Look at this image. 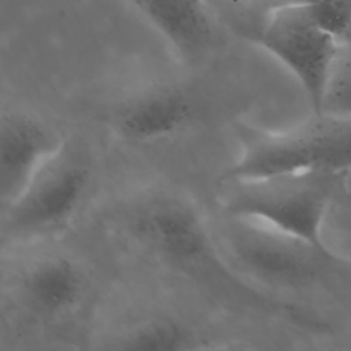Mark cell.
I'll list each match as a JSON object with an SVG mask.
<instances>
[{
  "mask_svg": "<svg viewBox=\"0 0 351 351\" xmlns=\"http://www.w3.org/2000/svg\"><path fill=\"white\" fill-rule=\"evenodd\" d=\"M347 170H310L228 180L223 210L229 217L263 222L319 248L328 211L346 191Z\"/></svg>",
  "mask_w": 351,
  "mask_h": 351,
  "instance_id": "1",
  "label": "cell"
},
{
  "mask_svg": "<svg viewBox=\"0 0 351 351\" xmlns=\"http://www.w3.org/2000/svg\"><path fill=\"white\" fill-rule=\"evenodd\" d=\"M240 152L221 181L351 169V119L314 114L287 129L239 122Z\"/></svg>",
  "mask_w": 351,
  "mask_h": 351,
  "instance_id": "2",
  "label": "cell"
},
{
  "mask_svg": "<svg viewBox=\"0 0 351 351\" xmlns=\"http://www.w3.org/2000/svg\"><path fill=\"white\" fill-rule=\"evenodd\" d=\"M240 33L292 74L313 112L319 114L341 44L313 19L307 7H284L248 16Z\"/></svg>",
  "mask_w": 351,
  "mask_h": 351,
  "instance_id": "3",
  "label": "cell"
},
{
  "mask_svg": "<svg viewBox=\"0 0 351 351\" xmlns=\"http://www.w3.org/2000/svg\"><path fill=\"white\" fill-rule=\"evenodd\" d=\"M128 222L137 241L176 266L230 277L219 265L199 210L186 197L166 191L151 193L133 206Z\"/></svg>",
  "mask_w": 351,
  "mask_h": 351,
  "instance_id": "4",
  "label": "cell"
},
{
  "mask_svg": "<svg viewBox=\"0 0 351 351\" xmlns=\"http://www.w3.org/2000/svg\"><path fill=\"white\" fill-rule=\"evenodd\" d=\"M229 247L237 263L263 282L303 288L340 265L329 248L315 247L263 222L230 217Z\"/></svg>",
  "mask_w": 351,
  "mask_h": 351,
  "instance_id": "5",
  "label": "cell"
},
{
  "mask_svg": "<svg viewBox=\"0 0 351 351\" xmlns=\"http://www.w3.org/2000/svg\"><path fill=\"white\" fill-rule=\"evenodd\" d=\"M89 178V166L63 147L5 208V233L32 240L63 229L81 207Z\"/></svg>",
  "mask_w": 351,
  "mask_h": 351,
  "instance_id": "6",
  "label": "cell"
},
{
  "mask_svg": "<svg viewBox=\"0 0 351 351\" xmlns=\"http://www.w3.org/2000/svg\"><path fill=\"white\" fill-rule=\"evenodd\" d=\"M64 143L43 119L25 114H4L0 125V199L4 208L12 204L34 176Z\"/></svg>",
  "mask_w": 351,
  "mask_h": 351,
  "instance_id": "7",
  "label": "cell"
},
{
  "mask_svg": "<svg viewBox=\"0 0 351 351\" xmlns=\"http://www.w3.org/2000/svg\"><path fill=\"white\" fill-rule=\"evenodd\" d=\"M193 115L192 99L178 88L165 86L147 90L123 103L115 114V126L130 141L152 143L184 130Z\"/></svg>",
  "mask_w": 351,
  "mask_h": 351,
  "instance_id": "8",
  "label": "cell"
},
{
  "mask_svg": "<svg viewBox=\"0 0 351 351\" xmlns=\"http://www.w3.org/2000/svg\"><path fill=\"white\" fill-rule=\"evenodd\" d=\"M186 60L202 58L214 43V26L203 0H125Z\"/></svg>",
  "mask_w": 351,
  "mask_h": 351,
  "instance_id": "9",
  "label": "cell"
},
{
  "mask_svg": "<svg viewBox=\"0 0 351 351\" xmlns=\"http://www.w3.org/2000/svg\"><path fill=\"white\" fill-rule=\"evenodd\" d=\"M22 295L36 313L59 317L71 311L85 292L81 267L67 256H47L29 266L21 278Z\"/></svg>",
  "mask_w": 351,
  "mask_h": 351,
  "instance_id": "10",
  "label": "cell"
},
{
  "mask_svg": "<svg viewBox=\"0 0 351 351\" xmlns=\"http://www.w3.org/2000/svg\"><path fill=\"white\" fill-rule=\"evenodd\" d=\"M123 350L180 351L197 347V335L182 321L155 317L132 329L117 346Z\"/></svg>",
  "mask_w": 351,
  "mask_h": 351,
  "instance_id": "11",
  "label": "cell"
},
{
  "mask_svg": "<svg viewBox=\"0 0 351 351\" xmlns=\"http://www.w3.org/2000/svg\"><path fill=\"white\" fill-rule=\"evenodd\" d=\"M319 114L351 119V53L339 51L326 82Z\"/></svg>",
  "mask_w": 351,
  "mask_h": 351,
  "instance_id": "12",
  "label": "cell"
},
{
  "mask_svg": "<svg viewBox=\"0 0 351 351\" xmlns=\"http://www.w3.org/2000/svg\"><path fill=\"white\" fill-rule=\"evenodd\" d=\"M325 0H248L247 12L250 16L261 15L284 7H310Z\"/></svg>",
  "mask_w": 351,
  "mask_h": 351,
  "instance_id": "13",
  "label": "cell"
}]
</instances>
